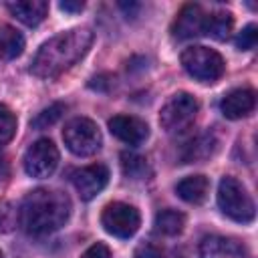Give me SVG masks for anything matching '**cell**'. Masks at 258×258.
<instances>
[{"instance_id": "cell-7", "label": "cell", "mask_w": 258, "mask_h": 258, "mask_svg": "<svg viewBox=\"0 0 258 258\" xmlns=\"http://www.w3.org/2000/svg\"><path fill=\"white\" fill-rule=\"evenodd\" d=\"M101 224L103 228L117 238H131L139 226H141V216L137 208L123 204V202H111L103 208L101 214Z\"/></svg>"}, {"instance_id": "cell-15", "label": "cell", "mask_w": 258, "mask_h": 258, "mask_svg": "<svg viewBox=\"0 0 258 258\" xmlns=\"http://www.w3.org/2000/svg\"><path fill=\"white\" fill-rule=\"evenodd\" d=\"M218 147V139L214 133H202L198 137H194L191 141L185 143V147L181 149V161L183 163H200L206 161L208 157L214 155Z\"/></svg>"}, {"instance_id": "cell-5", "label": "cell", "mask_w": 258, "mask_h": 258, "mask_svg": "<svg viewBox=\"0 0 258 258\" xmlns=\"http://www.w3.org/2000/svg\"><path fill=\"white\" fill-rule=\"evenodd\" d=\"M62 141L71 153L87 157L101 149V131L95 121L87 117H75L64 125Z\"/></svg>"}, {"instance_id": "cell-11", "label": "cell", "mask_w": 258, "mask_h": 258, "mask_svg": "<svg viewBox=\"0 0 258 258\" xmlns=\"http://www.w3.org/2000/svg\"><path fill=\"white\" fill-rule=\"evenodd\" d=\"M109 131L127 145H141L149 137V127L133 115H115L109 119Z\"/></svg>"}, {"instance_id": "cell-21", "label": "cell", "mask_w": 258, "mask_h": 258, "mask_svg": "<svg viewBox=\"0 0 258 258\" xmlns=\"http://www.w3.org/2000/svg\"><path fill=\"white\" fill-rule=\"evenodd\" d=\"M67 111V105L64 103H52V105H48L46 109H42L34 119H32V127L34 129H48L50 125H54L60 117H62V113Z\"/></svg>"}, {"instance_id": "cell-1", "label": "cell", "mask_w": 258, "mask_h": 258, "mask_svg": "<svg viewBox=\"0 0 258 258\" xmlns=\"http://www.w3.org/2000/svg\"><path fill=\"white\" fill-rule=\"evenodd\" d=\"M93 44V32L89 28H73L48 38L36 52L30 73L40 79H52L77 64Z\"/></svg>"}, {"instance_id": "cell-14", "label": "cell", "mask_w": 258, "mask_h": 258, "mask_svg": "<svg viewBox=\"0 0 258 258\" xmlns=\"http://www.w3.org/2000/svg\"><path fill=\"white\" fill-rule=\"evenodd\" d=\"M6 6L10 14L26 26H38L48 12V2L44 0H16V2H8Z\"/></svg>"}, {"instance_id": "cell-16", "label": "cell", "mask_w": 258, "mask_h": 258, "mask_svg": "<svg viewBox=\"0 0 258 258\" xmlns=\"http://www.w3.org/2000/svg\"><path fill=\"white\" fill-rule=\"evenodd\" d=\"M208 189L210 179L206 175H189L175 185V194L187 204H202L208 198Z\"/></svg>"}, {"instance_id": "cell-27", "label": "cell", "mask_w": 258, "mask_h": 258, "mask_svg": "<svg viewBox=\"0 0 258 258\" xmlns=\"http://www.w3.org/2000/svg\"><path fill=\"white\" fill-rule=\"evenodd\" d=\"M111 85H113V77L111 75H97L89 83V87L91 89H97V91H107Z\"/></svg>"}, {"instance_id": "cell-26", "label": "cell", "mask_w": 258, "mask_h": 258, "mask_svg": "<svg viewBox=\"0 0 258 258\" xmlns=\"http://www.w3.org/2000/svg\"><path fill=\"white\" fill-rule=\"evenodd\" d=\"M81 258H113V256H111V250H109V246H107V244L97 242V244L89 246V248L83 252V256H81Z\"/></svg>"}, {"instance_id": "cell-9", "label": "cell", "mask_w": 258, "mask_h": 258, "mask_svg": "<svg viewBox=\"0 0 258 258\" xmlns=\"http://www.w3.org/2000/svg\"><path fill=\"white\" fill-rule=\"evenodd\" d=\"M206 20H208V12L200 4H185L179 10L177 18L173 20L171 34L177 40L202 36L206 32Z\"/></svg>"}, {"instance_id": "cell-23", "label": "cell", "mask_w": 258, "mask_h": 258, "mask_svg": "<svg viewBox=\"0 0 258 258\" xmlns=\"http://www.w3.org/2000/svg\"><path fill=\"white\" fill-rule=\"evenodd\" d=\"M256 40H258V28H256V24H248L236 36V48L238 50H250L256 46Z\"/></svg>"}, {"instance_id": "cell-28", "label": "cell", "mask_w": 258, "mask_h": 258, "mask_svg": "<svg viewBox=\"0 0 258 258\" xmlns=\"http://www.w3.org/2000/svg\"><path fill=\"white\" fill-rule=\"evenodd\" d=\"M58 8L64 10V12H81V10L85 8V4H83V2H71V0H64V2L58 4Z\"/></svg>"}, {"instance_id": "cell-31", "label": "cell", "mask_w": 258, "mask_h": 258, "mask_svg": "<svg viewBox=\"0 0 258 258\" xmlns=\"http://www.w3.org/2000/svg\"><path fill=\"white\" fill-rule=\"evenodd\" d=\"M0 258H2V252H0Z\"/></svg>"}, {"instance_id": "cell-10", "label": "cell", "mask_w": 258, "mask_h": 258, "mask_svg": "<svg viewBox=\"0 0 258 258\" xmlns=\"http://www.w3.org/2000/svg\"><path fill=\"white\" fill-rule=\"evenodd\" d=\"M71 179H73V185L77 187L81 200L89 202L107 185L109 169L103 163H93V165H87V167H81V169L73 171Z\"/></svg>"}, {"instance_id": "cell-3", "label": "cell", "mask_w": 258, "mask_h": 258, "mask_svg": "<svg viewBox=\"0 0 258 258\" xmlns=\"http://www.w3.org/2000/svg\"><path fill=\"white\" fill-rule=\"evenodd\" d=\"M218 206L224 216L234 222L248 224L254 220V202L248 189L232 175H224L218 185Z\"/></svg>"}, {"instance_id": "cell-22", "label": "cell", "mask_w": 258, "mask_h": 258, "mask_svg": "<svg viewBox=\"0 0 258 258\" xmlns=\"http://www.w3.org/2000/svg\"><path fill=\"white\" fill-rule=\"evenodd\" d=\"M16 133V117L14 113L0 103V145L8 143Z\"/></svg>"}, {"instance_id": "cell-4", "label": "cell", "mask_w": 258, "mask_h": 258, "mask_svg": "<svg viewBox=\"0 0 258 258\" xmlns=\"http://www.w3.org/2000/svg\"><path fill=\"white\" fill-rule=\"evenodd\" d=\"M179 60L187 75L202 83H216L224 75V58L208 46H187Z\"/></svg>"}, {"instance_id": "cell-8", "label": "cell", "mask_w": 258, "mask_h": 258, "mask_svg": "<svg viewBox=\"0 0 258 258\" xmlns=\"http://www.w3.org/2000/svg\"><path fill=\"white\" fill-rule=\"evenodd\" d=\"M58 165V149L50 139L34 141L24 153V171L30 177H48Z\"/></svg>"}, {"instance_id": "cell-17", "label": "cell", "mask_w": 258, "mask_h": 258, "mask_svg": "<svg viewBox=\"0 0 258 258\" xmlns=\"http://www.w3.org/2000/svg\"><path fill=\"white\" fill-rule=\"evenodd\" d=\"M22 50H24V36L12 26H2L0 28V58L12 60L20 56Z\"/></svg>"}, {"instance_id": "cell-12", "label": "cell", "mask_w": 258, "mask_h": 258, "mask_svg": "<svg viewBox=\"0 0 258 258\" xmlns=\"http://www.w3.org/2000/svg\"><path fill=\"white\" fill-rule=\"evenodd\" d=\"M200 258H248V250L234 238L208 236L200 244Z\"/></svg>"}, {"instance_id": "cell-25", "label": "cell", "mask_w": 258, "mask_h": 258, "mask_svg": "<svg viewBox=\"0 0 258 258\" xmlns=\"http://www.w3.org/2000/svg\"><path fill=\"white\" fill-rule=\"evenodd\" d=\"M135 258H171L163 248L147 242V244H141L137 250H135Z\"/></svg>"}, {"instance_id": "cell-30", "label": "cell", "mask_w": 258, "mask_h": 258, "mask_svg": "<svg viewBox=\"0 0 258 258\" xmlns=\"http://www.w3.org/2000/svg\"><path fill=\"white\" fill-rule=\"evenodd\" d=\"M119 6H121V8H123L127 14H131L133 10H139V4H125V2H121Z\"/></svg>"}, {"instance_id": "cell-24", "label": "cell", "mask_w": 258, "mask_h": 258, "mask_svg": "<svg viewBox=\"0 0 258 258\" xmlns=\"http://www.w3.org/2000/svg\"><path fill=\"white\" fill-rule=\"evenodd\" d=\"M18 220V212L14 210V206L10 202H2L0 204V232H10L16 226Z\"/></svg>"}, {"instance_id": "cell-19", "label": "cell", "mask_w": 258, "mask_h": 258, "mask_svg": "<svg viewBox=\"0 0 258 258\" xmlns=\"http://www.w3.org/2000/svg\"><path fill=\"white\" fill-rule=\"evenodd\" d=\"M232 26H234V18L230 12H210L208 14V20H206V36H212L214 40H226L232 32Z\"/></svg>"}, {"instance_id": "cell-20", "label": "cell", "mask_w": 258, "mask_h": 258, "mask_svg": "<svg viewBox=\"0 0 258 258\" xmlns=\"http://www.w3.org/2000/svg\"><path fill=\"white\" fill-rule=\"evenodd\" d=\"M121 169L129 179H143L149 173L147 159L143 155H137V153H131V151L121 153Z\"/></svg>"}, {"instance_id": "cell-2", "label": "cell", "mask_w": 258, "mask_h": 258, "mask_svg": "<svg viewBox=\"0 0 258 258\" xmlns=\"http://www.w3.org/2000/svg\"><path fill=\"white\" fill-rule=\"evenodd\" d=\"M71 216V200L58 189L30 191L18 210V224L30 236H46L67 224Z\"/></svg>"}, {"instance_id": "cell-13", "label": "cell", "mask_w": 258, "mask_h": 258, "mask_svg": "<svg viewBox=\"0 0 258 258\" xmlns=\"http://www.w3.org/2000/svg\"><path fill=\"white\" fill-rule=\"evenodd\" d=\"M256 95L252 89H234L220 101V111L226 119H242L254 111Z\"/></svg>"}, {"instance_id": "cell-29", "label": "cell", "mask_w": 258, "mask_h": 258, "mask_svg": "<svg viewBox=\"0 0 258 258\" xmlns=\"http://www.w3.org/2000/svg\"><path fill=\"white\" fill-rule=\"evenodd\" d=\"M8 175H10V163H8L6 155L0 151V183H2V181H6V179H8Z\"/></svg>"}, {"instance_id": "cell-18", "label": "cell", "mask_w": 258, "mask_h": 258, "mask_svg": "<svg viewBox=\"0 0 258 258\" xmlns=\"http://www.w3.org/2000/svg\"><path fill=\"white\" fill-rule=\"evenodd\" d=\"M155 232L163 236H177L185 226V216L177 210H161L155 214Z\"/></svg>"}, {"instance_id": "cell-6", "label": "cell", "mask_w": 258, "mask_h": 258, "mask_svg": "<svg viewBox=\"0 0 258 258\" xmlns=\"http://www.w3.org/2000/svg\"><path fill=\"white\" fill-rule=\"evenodd\" d=\"M198 101L194 95L189 93H175L169 97V101L161 107L159 113V125L161 129H165L167 133H179L183 129H187L198 115Z\"/></svg>"}]
</instances>
